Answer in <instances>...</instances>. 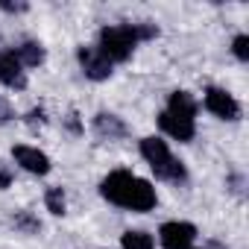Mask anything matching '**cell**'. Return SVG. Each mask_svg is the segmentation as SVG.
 <instances>
[{
    "label": "cell",
    "mask_w": 249,
    "mask_h": 249,
    "mask_svg": "<svg viewBox=\"0 0 249 249\" xmlns=\"http://www.w3.org/2000/svg\"><path fill=\"white\" fill-rule=\"evenodd\" d=\"M100 196L117 208H126V211H153L159 196H156V188L135 176L132 170H111L103 182H100Z\"/></svg>",
    "instance_id": "1"
},
{
    "label": "cell",
    "mask_w": 249,
    "mask_h": 249,
    "mask_svg": "<svg viewBox=\"0 0 249 249\" xmlns=\"http://www.w3.org/2000/svg\"><path fill=\"white\" fill-rule=\"evenodd\" d=\"M159 36L156 24H106L97 36V50L108 65L126 62L141 41H150Z\"/></svg>",
    "instance_id": "2"
},
{
    "label": "cell",
    "mask_w": 249,
    "mask_h": 249,
    "mask_svg": "<svg viewBox=\"0 0 249 249\" xmlns=\"http://www.w3.org/2000/svg\"><path fill=\"white\" fill-rule=\"evenodd\" d=\"M159 126L173 141H182V144L194 141V135H196V100L188 91H173L167 108L159 114Z\"/></svg>",
    "instance_id": "3"
},
{
    "label": "cell",
    "mask_w": 249,
    "mask_h": 249,
    "mask_svg": "<svg viewBox=\"0 0 249 249\" xmlns=\"http://www.w3.org/2000/svg\"><path fill=\"white\" fill-rule=\"evenodd\" d=\"M141 156H144V161L150 164V170L156 173V179H164V182H173V185H179V182L188 179L185 164L170 153L167 141H161V138H156V135L141 138Z\"/></svg>",
    "instance_id": "4"
},
{
    "label": "cell",
    "mask_w": 249,
    "mask_h": 249,
    "mask_svg": "<svg viewBox=\"0 0 249 249\" xmlns=\"http://www.w3.org/2000/svg\"><path fill=\"white\" fill-rule=\"evenodd\" d=\"M159 240H161L164 249H194L196 226H194V223H185V220L161 223V229H159Z\"/></svg>",
    "instance_id": "5"
},
{
    "label": "cell",
    "mask_w": 249,
    "mask_h": 249,
    "mask_svg": "<svg viewBox=\"0 0 249 249\" xmlns=\"http://www.w3.org/2000/svg\"><path fill=\"white\" fill-rule=\"evenodd\" d=\"M202 103H205V108H208L214 117H220V120H237V117H240V103H237L226 88H217V85L205 88Z\"/></svg>",
    "instance_id": "6"
},
{
    "label": "cell",
    "mask_w": 249,
    "mask_h": 249,
    "mask_svg": "<svg viewBox=\"0 0 249 249\" xmlns=\"http://www.w3.org/2000/svg\"><path fill=\"white\" fill-rule=\"evenodd\" d=\"M12 159L18 161V167H24V170L33 173V176H47L50 167H53L47 153H41L38 147H27V144L12 147Z\"/></svg>",
    "instance_id": "7"
},
{
    "label": "cell",
    "mask_w": 249,
    "mask_h": 249,
    "mask_svg": "<svg viewBox=\"0 0 249 249\" xmlns=\"http://www.w3.org/2000/svg\"><path fill=\"white\" fill-rule=\"evenodd\" d=\"M76 59H79L82 73H85L88 79L103 82V79H108V76H111V65L103 59V53H100L97 47H79V50H76Z\"/></svg>",
    "instance_id": "8"
},
{
    "label": "cell",
    "mask_w": 249,
    "mask_h": 249,
    "mask_svg": "<svg viewBox=\"0 0 249 249\" xmlns=\"http://www.w3.org/2000/svg\"><path fill=\"white\" fill-rule=\"evenodd\" d=\"M0 82L6 88H18V91L27 88V71L21 68L12 50H0Z\"/></svg>",
    "instance_id": "9"
},
{
    "label": "cell",
    "mask_w": 249,
    "mask_h": 249,
    "mask_svg": "<svg viewBox=\"0 0 249 249\" xmlns=\"http://www.w3.org/2000/svg\"><path fill=\"white\" fill-rule=\"evenodd\" d=\"M94 132L100 135V138H108V141H117V138H126V123H123L117 114H111V111H100L97 117H94Z\"/></svg>",
    "instance_id": "10"
},
{
    "label": "cell",
    "mask_w": 249,
    "mask_h": 249,
    "mask_svg": "<svg viewBox=\"0 0 249 249\" xmlns=\"http://www.w3.org/2000/svg\"><path fill=\"white\" fill-rule=\"evenodd\" d=\"M12 53H15V59L21 62V68H38V65L44 62V47H41L38 41H24V44H18Z\"/></svg>",
    "instance_id": "11"
},
{
    "label": "cell",
    "mask_w": 249,
    "mask_h": 249,
    "mask_svg": "<svg viewBox=\"0 0 249 249\" xmlns=\"http://www.w3.org/2000/svg\"><path fill=\"white\" fill-rule=\"evenodd\" d=\"M120 246L123 249H156V240H153V234H147L141 229H129L120 234Z\"/></svg>",
    "instance_id": "12"
},
{
    "label": "cell",
    "mask_w": 249,
    "mask_h": 249,
    "mask_svg": "<svg viewBox=\"0 0 249 249\" xmlns=\"http://www.w3.org/2000/svg\"><path fill=\"white\" fill-rule=\"evenodd\" d=\"M44 205H47V211H50V214L62 217V214H65V208H68V202H65V191H62V188H50V191L44 194Z\"/></svg>",
    "instance_id": "13"
},
{
    "label": "cell",
    "mask_w": 249,
    "mask_h": 249,
    "mask_svg": "<svg viewBox=\"0 0 249 249\" xmlns=\"http://www.w3.org/2000/svg\"><path fill=\"white\" fill-rule=\"evenodd\" d=\"M231 53H234V59L249 62V36H246V33L234 36V41H231Z\"/></svg>",
    "instance_id": "14"
},
{
    "label": "cell",
    "mask_w": 249,
    "mask_h": 249,
    "mask_svg": "<svg viewBox=\"0 0 249 249\" xmlns=\"http://www.w3.org/2000/svg\"><path fill=\"white\" fill-rule=\"evenodd\" d=\"M15 226H21V229H27V231H38V229H41V223H38L36 217H30L27 211L15 214Z\"/></svg>",
    "instance_id": "15"
},
{
    "label": "cell",
    "mask_w": 249,
    "mask_h": 249,
    "mask_svg": "<svg viewBox=\"0 0 249 249\" xmlns=\"http://www.w3.org/2000/svg\"><path fill=\"white\" fill-rule=\"evenodd\" d=\"M3 12H27V3H0Z\"/></svg>",
    "instance_id": "16"
},
{
    "label": "cell",
    "mask_w": 249,
    "mask_h": 249,
    "mask_svg": "<svg viewBox=\"0 0 249 249\" xmlns=\"http://www.w3.org/2000/svg\"><path fill=\"white\" fill-rule=\"evenodd\" d=\"M68 126L73 129V132H79L82 126H79V120H76V114H68Z\"/></svg>",
    "instance_id": "17"
},
{
    "label": "cell",
    "mask_w": 249,
    "mask_h": 249,
    "mask_svg": "<svg viewBox=\"0 0 249 249\" xmlns=\"http://www.w3.org/2000/svg\"><path fill=\"white\" fill-rule=\"evenodd\" d=\"M9 182H12V176L6 170H0V188H9Z\"/></svg>",
    "instance_id": "18"
},
{
    "label": "cell",
    "mask_w": 249,
    "mask_h": 249,
    "mask_svg": "<svg viewBox=\"0 0 249 249\" xmlns=\"http://www.w3.org/2000/svg\"><path fill=\"white\" fill-rule=\"evenodd\" d=\"M202 249H223V246H217V243H211V246H202Z\"/></svg>",
    "instance_id": "19"
}]
</instances>
